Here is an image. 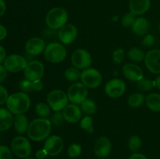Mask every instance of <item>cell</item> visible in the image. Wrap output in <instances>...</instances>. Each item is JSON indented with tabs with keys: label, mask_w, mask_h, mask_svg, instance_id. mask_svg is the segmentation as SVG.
<instances>
[{
	"label": "cell",
	"mask_w": 160,
	"mask_h": 159,
	"mask_svg": "<svg viewBox=\"0 0 160 159\" xmlns=\"http://www.w3.org/2000/svg\"><path fill=\"white\" fill-rule=\"evenodd\" d=\"M150 6V0H131L129 3L130 11L135 16L145 13L149 9Z\"/></svg>",
	"instance_id": "ffe728a7"
},
{
	"label": "cell",
	"mask_w": 160,
	"mask_h": 159,
	"mask_svg": "<svg viewBox=\"0 0 160 159\" xmlns=\"http://www.w3.org/2000/svg\"><path fill=\"white\" fill-rule=\"evenodd\" d=\"M102 159H103V158H102Z\"/></svg>",
	"instance_id": "f907efd6"
},
{
	"label": "cell",
	"mask_w": 160,
	"mask_h": 159,
	"mask_svg": "<svg viewBox=\"0 0 160 159\" xmlns=\"http://www.w3.org/2000/svg\"><path fill=\"white\" fill-rule=\"evenodd\" d=\"M78 36V29L76 26L70 23H67L59 30L58 37L62 43L68 45L72 43Z\"/></svg>",
	"instance_id": "2e32d148"
},
{
	"label": "cell",
	"mask_w": 160,
	"mask_h": 159,
	"mask_svg": "<svg viewBox=\"0 0 160 159\" xmlns=\"http://www.w3.org/2000/svg\"><path fill=\"white\" fill-rule=\"evenodd\" d=\"M132 30L134 34L137 35H145L148 33L149 30V23L148 21L144 17H138L135 22L132 26Z\"/></svg>",
	"instance_id": "cb8c5ba5"
},
{
	"label": "cell",
	"mask_w": 160,
	"mask_h": 159,
	"mask_svg": "<svg viewBox=\"0 0 160 159\" xmlns=\"http://www.w3.org/2000/svg\"><path fill=\"white\" fill-rule=\"evenodd\" d=\"M9 93H8L7 89L2 85L0 84V105L6 104L8 98H9Z\"/></svg>",
	"instance_id": "f35d334b"
},
{
	"label": "cell",
	"mask_w": 160,
	"mask_h": 159,
	"mask_svg": "<svg viewBox=\"0 0 160 159\" xmlns=\"http://www.w3.org/2000/svg\"><path fill=\"white\" fill-rule=\"evenodd\" d=\"M94 153L98 157H106L110 154L112 151V143L108 137H101L95 141L94 144Z\"/></svg>",
	"instance_id": "9a60e30c"
},
{
	"label": "cell",
	"mask_w": 160,
	"mask_h": 159,
	"mask_svg": "<svg viewBox=\"0 0 160 159\" xmlns=\"http://www.w3.org/2000/svg\"><path fill=\"white\" fill-rule=\"evenodd\" d=\"M52 130V123L46 118H38L30 123L28 129V137L33 141L39 142L49 137Z\"/></svg>",
	"instance_id": "6da1fadb"
},
{
	"label": "cell",
	"mask_w": 160,
	"mask_h": 159,
	"mask_svg": "<svg viewBox=\"0 0 160 159\" xmlns=\"http://www.w3.org/2000/svg\"><path fill=\"white\" fill-rule=\"evenodd\" d=\"M12 152L20 158H27L31 153V144L29 140L23 136H18L11 142Z\"/></svg>",
	"instance_id": "8992f818"
},
{
	"label": "cell",
	"mask_w": 160,
	"mask_h": 159,
	"mask_svg": "<svg viewBox=\"0 0 160 159\" xmlns=\"http://www.w3.org/2000/svg\"><path fill=\"white\" fill-rule=\"evenodd\" d=\"M80 126L84 131L88 133H92L94 132L93 118L92 117H91V115H86L85 117L81 118Z\"/></svg>",
	"instance_id": "4dcf8cb0"
},
{
	"label": "cell",
	"mask_w": 160,
	"mask_h": 159,
	"mask_svg": "<svg viewBox=\"0 0 160 159\" xmlns=\"http://www.w3.org/2000/svg\"><path fill=\"white\" fill-rule=\"evenodd\" d=\"M145 63L147 69L154 74L160 73V50L153 49L145 55Z\"/></svg>",
	"instance_id": "5bb4252c"
},
{
	"label": "cell",
	"mask_w": 160,
	"mask_h": 159,
	"mask_svg": "<svg viewBox=\"0 0 160 159\" xmlns=\"http://www.w3.org/2000/svg\"><path fill=\"white\" fill-rule=\"evenodd\" d=\"M0 159H12V150L7 146L0 145Z\"/></svg>",
	"instance_id": "74e56055"
},
{
	"label": "cell",
	"mask_w": 160,
	"mask_h": 159,
	"mask_svg": "<svg viewBox=\"0 0 160 159\" xmlns=\"http://www.w3.org/2000/svg\"><path fill=\"white\" fill-rule=\"evenodd\" d=\"M47 104L55 112H60L68 104V96L63 90H53L47 95Z\"/></svg>",
	"instance_id": "5b68a950"
},
{
	"label": "cell",
	"mask_w": 160,
	"mask_h": 159,
	"mask_svg": "<svg viewBox=\"0 0 160 159\" xmlns=\"http://www.w3.org/2000/svg\"><path fill=\"white\" fill-rule=\"evenodd\" d=\"M8 75V71L5 68L4 65H0V84L4 82L5 80L6 79Z\"/></svg>",
	"instance_id": "60d3db41"
},
{
	"label": "cell",
	"mask_w": 160,
	"mask_h": 159,
	"mask_svg": "<svg viewBox=\"0 0 160 159\" xmlns=\"http://www.w3.org/2000/svg\"><path fill=\"white\" fill-rule=\"evenodd\" d=\"M142 141L138 136H132L128 141V148L132 152H137L142 147Z\"/></svg>",
	"instance_id": "1f68e13d"
},
{
	"label": "cell",
	"mask_w": 160,
	"mask_h": 159,
	"mask_svg": "<svg viewBox=\"0 0 160 159\" xmlns=\"http://www.w3.org/2000/svg\"><path fill=\"white\" fill-rule=\"evenodd\" d=\"M155 38L152 34H148L144 37L143 45L145 46H152L154 44Z\"/></svg>",
	"instance_id": "ab89813d"
},
{
	"label": "cell",
	"mask_w": 160,
	"mask_h": 159,
	"mask_svg": "<svg viewBox=\"0 0 160 159\" xmlns=\"http://www.w3.org/2000/svg\"><path fill=\"white\" fill-rule=\"evenodd\" d=\"M128 58L134 62H141L145 59V54L141 48H132L128 51Z\"/></svg>",
	"instance_id": "83f0119b"
},
{
	"label": "cell",
	"mask_w": 160,
	"mask_h": 159,
	"mask_svg": "<svg viewBox=\"0 0 160 159\" xmlns=\"http://www.w3.org/2000/svg\"><path fill=\"white\" fill-rule=\"evenodd\" d=\"M64 75H65L66 79L68 81H70V82H76V81H78L81 78V73L79 70V69L73 66L67 68L65 70Z\"/></svg>",
	"instance_id": "f1b7e54d"
},
{
	"label": "cell",
	"mask_w": 160,
	"mask_h": 159,
	"mask_svg": "<svg viewBox=\"0 0 160 159\" xmlns=\"http://www.w3.org/2000/svg\"><path fill=\"white\" fill-rule=\"evenodd\" d=\"M51 108L48 104L44 102L37 103L35 106V112L41 118H47L51 114Z\"/></svg>",
	"instance_id": "f546056e"
},
{
	"label": "cell",
	"mask_w": 160,
	"mask_h": 159,
	"mask_svg": "<svg viewBox=\"0 0 160 159\" xmlns=\"http://www.w3.org/2000/svg\"><path fill=\"white\" fill-rule=\"evenodd\" d=\"M159 31H160V24H159Z\"/></svg>",
	"instance_id": "681fc988"
},
{
	"label": "cell",
	"mask_w": 160,
	"mask_h": 159,
	"mask_svg": "<svg viewBox=\"0 0 160 159\" xmlns=\"http://www.w3.org/2000/svg\"><path fill=\"white\" fill-rule=\"evenodd\" d=\"M155 81L143 78L139 82H138V87L141 91H148L155 87Z\"/></svg>",
	"instance_id": "d6a6232c"
},
{
	"label": "cell",
	"mask_w": 160,
	"mask_h": 159,
	"mask_svg": "<svg viewBox=\"0 0 160 159\" xmlns=\"http://www.w3.org/2000/svg\"><path fill=\"white\" fill-rule=\"evenodd\" d=\"M28 63V61L23 56L17 54H12L6 57L3 62V65L8 72L18 73L24 70Z\"/></svg>",
	"instance_id": "8fae6325"
},
{
	"label": "cell",
	"mask_w": 160,
	"mask_h": 159,
	"mask_svg": "<svg viewBox=\"0 0 160 159\" xmlns=\"http://www.w3.org/2000/svg\"><path fill=\"white\" fill-rule=\"evenodd\" d=\"M68 20V13L63 8L56 7L50 9L45 17V23L47 26L53 30L60 29L67 24Z\"/></svg>",
	"instance_id": "3957f363"
},
{
	"label": "cell",
	"mask_w": 160,
	"mask_h": 159,
	"mask_svg": "<svg viewBox=\"0 0 160 159\" xmlns=\"http://www.w3.org/2000/svg\"><path fill=\"white\" fill-rule=\"evenodd\" d=\"M20 88L23 93H30L31 91H41L43 89L42 81H31L29 80H23L20 83Z\"/></svg>",
	"instance_id": "7402d4cb"
},
{
	"label": "cell",
	"mask_w": 160,
	"mask_h": 159,
	"mask_svg": "<svg viewBox=\"0 0 160 159\" xmlns=\"http://www.w3.org/2000/svg\"><path fill=\"white\" fill-rule=\"evenodd\" d=\"M29 124L28 118L24 114L16 115L13 120V126L17 133L22 135L28 132Z\"/></svg>",
	"instance_id": "603a6c76"
},
{
	"label": "cell",
	"mask_w": 160,
	"mask_h": 159,
	"mask_svg": "<svg viewBox=\"0 0 160 159\" xmlns=\"http://www.w3.org/2000/svg\"><path fill=\"white\" fill-rule=\"evenodd\" d=\"M112 59L116 64H120L124 59V51L123 48H117L112 53Z\"/></svg>",
	"instance_id": "8d00e7d4"
},
{
	"label": "cell",
	"mask_w": 160,
	"mask_h": 159,
	"mask_svg": "<svg viewBox=\"0 0 160 159\" xmlns=\"http://www.w3.org/2000/svg\"><path fill=\"white\" fill-rule=\"evenodd\" d=\"M123 76L133 82H139L143 79V71L140 66L134 63L125 64L123 66Z\"/></svg>",
	"instance_id": "e0dca14e"
},
{
	"label": "cell",
	"mask_w": 160,
	"mask_h": 159,
	"mask_svg": "<svg viewBox=\"0 0 160 159\" xmlns=\"http://www.w3.org/2000/svg\"><path fill=\"white\" fill-rule=\"evenodd\" d=\"M64 142L62 137L57 135H53L46 139L43 148L47 151L48 155L56 156L62 152Z\"/></svg>",
	"instance_id": "4fadbf2b"
},
{
	"label": "cell",
	"mask_w": 160,
	"mask_h": 159,
	"mask_svg": "<svg viewBox=\"0 0 160 159\" xmlns=\"http://www.w3.org/2000/svg\"><path fill=\"white\" fill-rule=\"evenodd\" d=\"M81 80L88 88L95 89L99 87L102 84V76L100 72L95 69L88 68L81 73Z\"/></svg>",
	"instance_id": "ba28073f"
},
{
	"label": "cell",
	"mask_w": 160,
	"mask_h": 159,
	"mask_svg": "<svg viewBox=\"0 0 160 159\" xmlns=\"http://www.w3.org/2000/svg\"><path fill=\"white\" fill-rule=\"evenodd\" d=\"M146 105L152 112H160V94L157 93L149 94L146 97Z\"/></svg>",
	"instance_id": "d4e9b609"
},
{
	"label": "cell",
	"mask_w": 160,
	"mask_h": 159,
	"mask_svg": "<svg viewBox=\"0 0 160 159\" xmlns=\"http://www.w3.org/2000/svg\"><path fill=\"white\" fill-rule=\"evenodd\" d=\"M44 56L45 59L51 63H59L67 57V50L62 44L52 42L45 47Z\"/></svg>",
	"instance_id": "277c9868"
},
{
	"label": "cell",
	"mask_w": 160,
	"mask_h": 159,
	"mask_svg": "<svg viewBox=\"0 0 160 159\" xmlns=\"http://www.w3.org/2000/svg\"><path fill=\"white\" fill-rule=\"evenodd\" d=\"M136 20L135 15L130 11L129 12L125 14L122 18V25L125 27H130L132 26Z\"/></svg>",
	"instance_id": "d590c367"
},
{
	"label": "cell",
	"mask_w": 160,
	"mask_h": 159,
	"mask_svg": "<svg viewBox=\"0 0 160 159\" xmlns=\"http://www.w3.org/2000/svg\"><path fill=\"white\" fill-rule=\"evenodd\" d=\"M6 59V51L2 45H0V65L3 63L5 59Z\"/></svg>",
	"instance_id": "ee69618b"
},
{
	"label": "cell",
	"mask_w": 160,
	"mask_h": 159,
	"mask_svg": "<svg viewBox=\"0 0 160 159\" xmlns=\"http://www.w3.org/2000/svg\"><path fill=\"white\" fill-rule=\"evenodd\" d=\"M88 87L81 82H76L72 84L68 89L67 96L69 101L75 104H81L88 98Z\"/></svg>",
	"instance_id": "52a82bcc"
},
{
	"label": "cell",
	"mask_w": 160,
	"mask_h": 159,
	"mask_svg": "<svg viewBox=\"0 0 160 159\" xmlns=\"http://www.w3.org/2000/svg\"><path fill=\"white\" fill-rule=\"evenodd\" d=\"M7 36V30L3 25L0 24V41L4 40Z\"/></svg>",
	"instance_id": "7bdbcfd3"
},
{
	"label": "cell",
	"mask_w": 160,
	"mask_h": 159,
	"mask_svg": "<svg viewBox=\"0 0 160 159\" xmlns=\"http://www.w3.org/2000/svg\"><path fill=\"white\" fill-rule=\"evenodd\" d=\"M81 152H82V148H81V145L78 144V143H72L68 147V151H67L69 157H72V158L78 157L81 154Z\"/></svg>",
	"instance_id": "e575fe53"
},
{
	"label": "cell",
	"mask_w": 160,
	"mask_h": 159,
	"mask_svg": "<svg viewBox=\"0 0 160 159\" xmlns=\"http://www.w3.org/2000/svg\"><path fill=\"white\" fill-rule=\"evenodd\" d=\"M47 155H48V153H47V151H45L44 148L43 149L38 150L35 154V156L36 157H37V159H44L45 158V157H46Z\"/></svg>",
	"instance_id": "b9f144b4"
},
{
	"label": "cell",
	"mask_w": 160,
	"mask_h": 159,
	"mask_svg": "<svg viewBox=\"0 0 160 159\" xmlns=\"http://www.w3.org/2000/svg\"><path fill=\"white\" fill-rule=\"evenodd\" d=\"M81 111L87 115H92L96 112L97 105L95 101L92 99H86L81 103Z\"/></svg>",
	"instance_id": "484cf974"
},
{
	"label": "cell",
	"mask_w": 160,
	"mask_h": 159,
	"mask_svg": "<svg viewBox=\"0 0 160 159\" xmlns=\"http://www.w3.org/2000/svg\"><path fill=\"white\" fill-rule=\"evenodd\" d=\"M24 159H34V158H24Z\"/></svg>",
	"instance_id": "c3c4849f"
},
{
	"label": "cell",
	"mask_w": 160,
	"mask_h": 159,
	"mask_svg": "<svg viewBox=\"0 0 160 159\" xmlns=\"http://www.w3.org/2000/svg\"><path fill=\"white\" fill-rule=\"evenodd\" d=\"M45 44L43 39L34 37L30 38L25 45V50L31 55H38L45 49Z\"/></svg>",
	"instance_id": "ac0fdd59"
},
{
	"label": "cell",
	"mask_w": 160,
	"mask_h": 159,
	"mask_svg": "<svg viewBox=\"0 0 160 159\" xmlns=\"http://www.w3.org/2000/svg\"><path fill=\"white\" fill-rule=\"evenodd\" d=\"M62 115L65 118V121L70 123H76L81 120L82 112L79 106L71 103L67 104L65 108L62 110Z\"/></svg>",
	"instance_id": "d6986e66"
},
{
	"label": "cell",
	"mask_w": 160,
	"mask_h": 159,
	"mask_svg": "<svg viewBox=\"0 0 160 159\" xmlns=\"http://www.w3.org/2000/svg\"><path fill=\"white\" fill-rule=\"evenodd\" d=\"M71 62L76 68L79 70H85L89 68L92 65V56L87 50L84 48H78L72 54Z\"/></svg>",
	"instance_id": "9c48e42d"
},
{
	"label": "cell",
	"mask_w": 160,
	"mask_h": 159,
	"mask_svg": "<svg viewBox=\"0 0 160 159\" xmlns=\"http://www.w3.org/2000/svg\"><path fill=\"white\" fill-rule=\"evenodd\" d=\"M155 85H156V87H158V88L160 89V75L156 77V79L155 80Z\"/></svg>",
	"instance_id": "7dc6e473"
},
{
	"label": "cell",
	"mask_w": 160,
	"mask_h": 159,
	"mask_svg": "<svg viewBox=\"0 0 160 159\" xmlns=\"http://www.w3.org/2000/svg\"><path fill=\"white\" fill-rule=\"evenodd\" d=\"M129 159H147V157L140 153H134L130 156Z\"/></svg>",
	"instance_id": "f6af8a7d"
},
{
	"label": "cell",
	"mask_w": 160,
	"mask_h": 159,
	"mask_svg": "<svg viewBox=\"0 0 160 159\" xmlns=\"http://www.w3.org/2000/svg\"><path fill=\"white\" fill-rule=\"evenodd\" d=\"M126 90V84L121 79L114 78L108 81L105 86V92L112 98H118L124 94Z\"/></svg>",
	"instance_id": "7c38bea8"
},
{
	"label": "cell",
	"mask_w": 160,
	"mask_h": 159,
	"mask_svg": "<svg viewBox=\"0 0 160 159\" xmlns=\"http://www.w3.org/2000/svg\"><path fill=\"white\" fill-rule=\"evenodd\" d=\"M14 118L8 109L0 108V131H6L13 124Z\"/></svg>",
	"instance_id": "44dd1931"
},
{
	"label": "cell",
	"mask_w": 160,
	"mask_h": 159,
	"mask_svg": "<svg viewBox=\"0 0 160 159\" xmlns=\"http://www.w3.org/2000/svg\"><path fill=\"white\" fill-rule=\"evenodd\" d=\"M50 122L52 125L54 126H60L63 124L65 118H64L62 112L61 113L60 112H55V113L50 118Z\"/></svg>",
	"instance_id": "836d02e7"
},
{
	"label": "cell",
	"mask_w": 160,
	"mask_h": 159,
	"mask_svg": "<svg viewBox=\"0 0 160 159\" xmlns=\"http://www.w3.org/2000/svg\"><path fill=\"white\" fill-rule=\"evenodd\" d=\"M23 71L25 79L31 81H39L43 77L45 67L40 61L33 60L28 62Z\"/></svg>",
	"instance_id": "30bf717a"
},
{
	"label": "cell",
	"mask_w": 160,
	"mask_h": 159,
	"mask_svg": "<svg viewBox=\"0 0 160 159\" xmlns=\"http://www.w3.org/2000/svg\"><path fill=\"white\" fill-rule=\"evenodd\" d=\"M145 101V96L142 93L132 94L128 98V103L129 106L132 108H139L143 104Z\"/></svg>",
	"instance_id": "4316f807"
},
{
	"label": "cell",
	"mask_w": 160,
	"mask_h": 159,
	"mask_svg": "<svg viewBox=\"0 0 160 159\" xmlns=\"http://www.w3.org/2000/svg\"><path fill=\"white\" fill-rule=\"evenodd\" d=\"M31 106V98L26 93L17 92L9 95L6 101L7 109L14 115H20L28 112Z\"/></svg>",
	"instance_id": "7a4b0ae2"
},
{
	"label": "cell",
	"mask_w": 160,
	"mask_h": 159,
	"mask_svg": "<svg viewBox=\"0 0 160 159\" xmlns=\"http://www.w3.org/2000/svg\"><path fill=\"white\" fill-rule=\"evenodd\" d=\"M6 6L4 0H0V17L4 15L5 12H6Z\"/></svg>",
	"instance_id": "bcb514c9"
}]
</instances>
